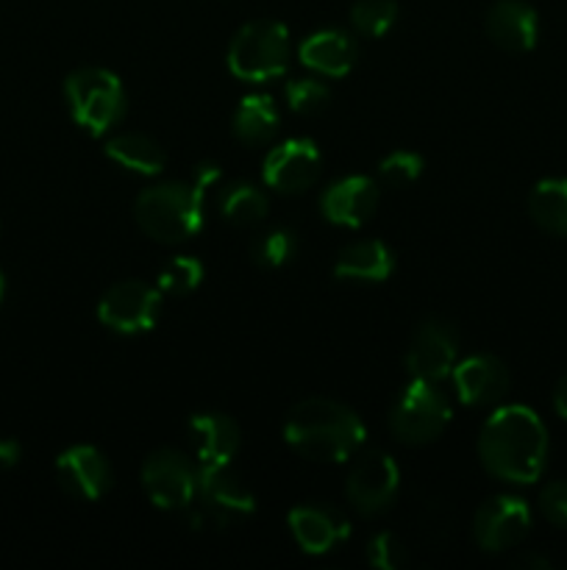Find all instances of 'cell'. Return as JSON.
Segmentation results:
<instances>
[{
  "label": "cell",
  "instance_id": "cell-15",
  "mask_svg": "<svg viewBox=\"0 0 567 570\" xmlns=\"http://www.w3.org/2000/svg\"><path fill=\"white\" fill-rule=\"evenodd\" d=\"M378 187L367 176H345L320 195V212L328 223L342 228H359L376 215Z\"/></svg>",
  "mask_w": 567,
  "mask_h": 570
},
{
  "label": "cell",
  "instance_id": "cell-33",
  "mask_svg": "<svg viewBox=\"0 0 567 570\" xmlns=\"http://www.w3.org/2000/svg\"><path fill=\"white\" fill-rule=\"evenodd\" d=\"M420 523H422V532L428 534V540H431V543H437V540L445 538V532H448V527H450L448 510H445L439 501H434V504H428L426 510H422Z\"/></svg>",
  "mask_w": 567,
  "mask_h": 570
},
{
  "label": "cell",
  "instance_id": "cell-5",
  "mask_svg": "<svg viewBox=\"0 0 567 570\" xmlns=\"http://www.w3.org/2000/svg\"><path fill=\"white\" fill-rule=\"evenodd\" d=\"M289 65V31L276 20H253L233 33L228 45V70L250 83L272 81Z\"/></svg>",
  "mask_w": 567,
  "mask_h": 570
},
{
  "label": "cell",
  "instance_id": "cell-12",
  "mask_svg": "<svg viewBox=\"0 0 567 570\" xmlns=\"http://www.w3.org/2000/svg\"><path fill=\"white\" fill-rule=\"evenodd\" d=\"M456 354V332L445 321H426L415 334H411L409 351H406V371L415 382L439 384L454 373Z\"/></svg>",
  "mask_w": 567,
  "mask_h": 570
},
{
  "label": "cell",
  "instance_id": "cell-13",
  "mask_svg": "<svg viewBox=\"0 0 567 570\" xmlns=\"http://www.w3.org/2000/svg\"><path fill=\"white\" fill-rule=\"evenodd\" d=\"M320 167L322 159L317 145L306 137H292L267 154L265 181L267 187L278 189V193H304L317 181Z\"/></svg>",
  "mask_w": 567,
  "mask_h": 570
},
{
  "label": "cell",
  "instance_id": "cell-4",
  "mask_svg": "<svg viewBox=\"0 0 567 570\" xmlns=\"http://www.w3.org/2000/svg\"><path fill=\"white\" fill-rule=\"evenodd\" d=\"M64 95L72 120L92 137L109 134L126 111V92H122L120 78L103 67H81L70 72L64 81Z\"/></svg>",
  "mask_w": 567,
  "mask_h": 570
},
{
  "label": "cell",
  "instance_id": "cell-6",
  "mask_svg": "<svg viewBox=\"0 0 567 570\" xmlns=\"http://www.w3.org/2000/svg\"><path fill=\"white\" fill-rule=\"evenodd\" d=\"M198 499L200 507L189 504V527L203 529L231 527L237 518H248L256 510L253 493L245 488L242 479L231 471V465H200L198 468Z\"/></svg>",
  "mask_w": 567,
  "mask_h": 570
},
{
  "label": "cell",
  "instance_id": "cell-35",
  "mask_svg": "<svg viewBox=\"0 0 567 570\" xmlns=\"http://www.w3.org/2000/svg\"><path fill=\"white\" fill-rule=\"evenodd\" d=\"M220 181V167L217 165H200L198 170H195V184H198L200 189H209L211 184H217Z\"/></svg>",
  "mask_w": 567,
  "mask_h": 570
},
{
  "label": "cell",
  "instance_id": "cell-31",
  "mask_svg": "<svg viewBox=\"0 0 567 570\" xmlns=\"http://www.w3.org/2000/svg\"><path fill=\"white\" fill-rule=\"evenodd\" d=\"M406 549L392 532H378L376 538L367 543V562L372 568H381V570H398L406 566Z\"/></svg>",
  "mask_w": 567,
  "mask_h": 570
},
{
  "label": "cell",
  "instance_id": "cell-20",
  "mask_svg": "<svg viewBox=\"0 0 567 570\" xmlns=\"http://www.w3.org/2000/svg\"><path fill=\"white\" fill-rule=\"evenodd\" d=\"M395 271V256L381 239H359L339 250L334 276L342 282H387Z\"/></svg>",
  "mask_w": 567,
  "mask_h": 570
},
{
  "label": "cell",
  "instance_id": "cell-16",
  "mask_svg": "<svg viewBox=\"0 0 567 570\" xmlns=\"http://www.w3.org/2000/svg\"><path fill=\"white\" fill-rule=\"evenodd\" d=\"M61 488L81 501H98L111 488V465L92 445H72L56 460Z\"/></svg>",
  "mask_w": 567,
  "mask_h": 570
},
{
  "label": "cell",
  "instance_id": "cell-23",
  "mask_svg": "<svg viewBox=\"0 0 567 570\" xmlns=\"http://www.w3.org/2000/svg\"><path fill=\"white\" fill-rule=\"evenodd\" d=\"M278 131V109L270 95H248L233 111V137L245 145H267Z\"/></svg>",
  "mask_w": 567,
  "mask_h": 570
},
{
  "label": "cell",
  "instance_id": "cell-29",
  "mask_svg": "<svg viewBox=\"0 0 567 570\" xmlns=\"http://www.w3.org/2000/svg\"><path fill=\"white\" fill-rule=\"evenodd\" d=\"M284 95H287L289 109L304 117L320 115L328 106V100H331V89L322 81H317V78H295V81L287 83Z\"/></svg>",
  "mask_w": 567,
  "mask_h": 570
},
{
  "label": "cell",
  "instance_id": "cell-28",
  "mask_svg": "<svg viewBox=\"0 0 567 570\" xmlns=\"http://www.w3.org/2000/svg\"><path fill=\"white\" fill-rule=\"evenodd\" d=\"M203 282V265L192 256H172L159 271L161 295H189Z\"/></svg>",
  "mask_w": 567,
  "mask_h": 570
},
{
  "label": "cell",
  "instance_id": "cell-30",
  "mask_svg": "<svg viewBox=\"0 0 567 570\" xmlns=\"http://www.w3.org/2000/svg\"><path fill=\"white\" fill-rule=\"evenodd\" d=\"M422 173V156L411 154V150H395V154L384 156L378 165V176L389 187H409L417 181Z\"/></svg>",
  "mask_w": 567,
  "mask_h": 570
},
{
  "label": "cell",
  "instance_id": "cell-9",
  "mask_svg": "<svg viewBox=\"0 0 567 570\" xmlns=\"http://www.w3.org/2000/svg\"><path fill=\"white\" fill-rule=\"evenodd\" d=\"M398 484L400 471L392 456L372 449L365 451L354 462V468H350L348 482H345V495H348L350 507L359 515L372 518L381 515V512H387L392 507L395 495H398Z\"/></svg>",
  "mask_w": 567,
  "mask_h": 570
},
{
  "label": "cell",
  "instance_id": "cell-10",
  "mask_svg": "<svg viewBox=\"0 0 567 570\" xmlns=\"http://www.w3.org/2000/svg\"><path fill=\"white\" fill-rule=\"evenodd\" d=\"M161 293L142 282H117L98 304V321L117 334L150 332L159 321Z\"/></svg>",
  "mask_w": 567,
  "mask_h": 570
},
{
  "label": "cell",
  "instance_id": "cell-37",
  "mask_svg": "<svg viewBox=\"0 0 567 570\" xmlns=\"http://www.w3.org/2000/svg\"><path fill=\"white\" fill-rule=\"evenodd\" d=\"M517 566H526V568H550V562L543 560V557H523V560H517Z\"/></svg>",
  "mask_w": 567,
  "mask_h": 570
},
{
  "label": "cell",
  "instance_id": "cell-17",
  "mask_svg": "<svg viewBox=\"0 0 567 570\" xmlns=\"http://www.w3.org/2000/svg\"><path fill=\"white\" fill-rule=\"evenodd\" d=\"M289 532H292L300 551L317 557L328 554L334 546L342 543L350 534V527L342 512L331 510V507L304 504L289 510Z\"/></svg>",
  "mask_w": 567,
  "mask_h": 570
},
{
  "label": "cell",
  "instance_id": "cell-32",
  "mask_svg": "<svg viewBox=\"0 0 567 570\" xmlns=\"http://www.w3.org/2000/svg\"><path fill=\"white\" fill-rule=\"evenodd\" d=\"M539 510L554 527H567V482L545 484L539 493Z\"/></svg>",
  "mask_w": 567,
  "mask_h": 570
},
{
  "label": "cell",
  "instance_id": "cell-25",
  "mask_svg": "<svg viewBox=\"0 0 567 570\" xmlns=\"http://www.w3.org/2000/svg\"><path fill=\"white\" fill-rule=\"evenodd\" d=\"M267 209H270V206H267L265 193L248 181L231 184V187L222 189L220 195V212L231 226H239V228L259 226V223L267 217Z\"/></svg>",
  "mask_w": 567,
  "mask_h": 570
},
{
  "label": "cell",
  "instance_id": "cell-21",
  "mask_svg": "<svg viewBox=\"0 0 567 570\" xmlns=\"http://www.w3.org/2000/svg\"><path fill=\"white\" fill-rule=\"evenodd\" d=\"M300 61H304V67L315 70L317 76L342 78L348 76L350 67H354L356 45L345 31L326 28V31L311 33V37L300 45Z\"/></svg>",
  "mask_w": 567,
  "mask_h": 570
},
{
  "label": "cell",
  "instance_id": "cell-11",
  "mask_svg": "<svg viewBox=\"0 0 567 570\" xmlns=\"http://www.w3.org/2000/svg\"><path fill=\"white\" fill-rule=\"evenodd\" d=\"M531 529V510L517 495H495L484 501L472 518V540L487 554L515 549Z\"/></svg>",
  "mask_w": 567,
  "mask_h": 570
},
{
  "label": "cell",
  "instance_id": "cell-38",
  "mask_svg": "<svg viewBox=\"0 0 567 570\" xmlns=\"http://www.w3.org/2000/svg\"><path fill=\"white\" fill-rule=\"evenodd\" d=\"M3 295H6V278L3 273H0V301H3Z\"/></svg>",
  "mask_w": 567,
  "mask_h": 570
},
{
  "label": "cell",
  "instance_id": "cell-36",
  "mask_svg": "<svg viewBox=\"0 0 567 570\" xmlns=\"http://www.w3.org/2000/svg\"><path fill=\"white\" fill-rule=\"evenodd\" d=\"M554 410L556 415L567 421V376H561L554 387Z\"/></svg>",
  "mask_w": 567,
  "mask_h": 570
},
{
  "label": "cell",
  "instance_id": "cell-2",
  "mask_svg": "<svg viewBox=\"0 0 567 570\" xmlns=\"http://www.w3.org/2000/svg\"><path fill=\"white\" fill-rule=\"evenodd\" d=\"M284 440L311 462H345L365 443V423L339 401L306 399L289 410Z\"/></svg>",
  "mask_w": 567,
  "mask_h": 570
},
{
  "label": "cell",
  "instance_id": "cell-3",
  "mask_svg": "<svg viewBox=\"0 0 567 570\" xmlns=\"http://www.w3.org/2000/svg\"><path fill=\"white\" fill-rule=\"evenodd\" d=\"M203 198L206 193L198 184H156L139 195L133 204V217L156 243H183L203 226Z\"/></svg>",
  "mask_w": 567,
  "mask_h": 570
},
{
  "label": "cell",
  "instance_id": "cell-14",
  "mask_svg": "<svg viewBox=\"0 0 567 570\" xmlns=\"http://www.w3.org/2000/svg\"><path fill=\"white\" fill-rule=\"evenodd\" d=\"M454 387L465 406H495L509 393V371L493 354H472L454 365Z\"/></svg>",
  "mask_w": 567,
  "mask_h": 570
},
{
  "label": "cell",
  "instance_id": "cell-22",
  "mask_svg": "<svg viewBox=\"0 0 567 570\" xmlns=\"http://www.w3.org/2000/svg\"><path fill=\"white\" fill-rule=\"evenodd\" d=\"M106 156L126 170L139 176H159L167 165V156L156 139L139 131H122L106 139Z\"/></svg>",
  "mask_w": 567,
  "mask_h": 570
},
{
  "label": "cell",
  "instance_id": "cell-1",
  "mask_svg": "<svg viewBox=\"0 0 567 570\" xmlns=\"http://www.w3.org/2000/svg\"><path fill=\"white\" fill-rule=\"evenodd\" d=\"M478 460L489 476L509 484H534L548 460V432L528 406H500L478 434Z\"/></svg>",
  "mask_w": 567,
  "mask_h": 570
},
{
  "label": "cell",
  "instance_id": "cell-27",
  "mask_svg": "<svg viewBox=\"0 0 567 570\" xmlns=\"http://www.w3.org/2000/svg\"><path fill=\"white\" fill-rule=\"evenodd\" d=\"M398 17V3L395 0H356L350 9V22L361 37H384L392 28Z\"/></svg>",
  "mask_w": 567,
  "mask_h": 570
},
{
  "label": "cell",
  "instance_id": "cell-18",
  "mask_svg": "<svg viewBox=\"0 0 567 570\" xmlns=\"http://www.w3.org/2000/svg\"><path fill=\"white\" fill-rule=\"evenodd\" d=\"M187 434L200 465H231L233 454L242 443V432H239L237 421L220 415V412L192 415L187 423Z\"/></svg>",
  "mask_w": 567,
  "mask_h": 570
},
{
  "label": "cell",
  "instance_id": "cell-8",
  "mask_svg": "<svg viewBox=\"0 0 567 570\" xmlns=\"http://www.w3.org/2000/svg\"><path fill=\"white\" fill-rule=\"evenodd\" d=\"M142 488L159 510H187L198 495V468L176 449H159L145 460Z\"/></svg>",
  "mask_w": 567,
  "mask_h": 570
},
{
  "label": "cell",
  "instance_id": "cell-26",
  "mask_svg": "<svg viewBox=\"0 0 567 570\" xmlns=\"http://www.w3.org/2000/svg\"><path fill=\"white\" fill-rule=\"evenodd\" d=\"M298 254V239L289 228H267L250 245V256L265 271H278V267L289 265Z\"/></svg>",
  "mask_w": 567,
  "mask_h": 570
},
{
  "label": "cell",
  "instance_id": "cell-34",
  "mask_svg": "<svg viewBox=\"0 0 567 570\" xmlns=\"http://www.w3.org/2000/svg\"><path fill=\"white\" fill-rule=\"evenodd\" d=\"M20 445L14 440H0V471H11L20 462Z\"/></svg>",
  "mask_w": 567,
  "mask_h": 570
},
{
  "label": "cell",
  "instance_id": "cell-19",
  "mask_svg": "<svg viewBox=\"0 0 567 570\" xmlns=\"http://www.w3.org/2000/svg\"><path fill=\"white\" fill-rule=\"evenodd\" d=\"M487 33L493 45L506 53H526L537 45L539 20L537 11L523 0H498L487 11Z\"/></svg>",
  "mask_w": 567,
  "mask_h": 570
},
{
  "label": "cell",
  "instance_id": "cell-7",
  "mask_svg": "<svg viewBox=\"0 0 567 570\" xmlns=\"http://www.w3.org/2000/svg\"><path fill=\"white\" fill-rule=\"evenodd\" d=\"M450 415H454V410H450L448 399L437 384L411 379V384L404 390L392 415H389V426L400 443L426 445L434 443L448 429Z\"/></svg>",
  "mask_w": 567,
  "mask_h": 570
},
{
  "label": "cell",
  "instance_id": "cell-24",
  "mask_svg": "<svg viewBox=\"0 0 567 570\" xmlns=\"http://www.w3.org/2000/svg\"><path fill=\"white\" fill-rule=\"evenodd\" d=\"M528 215L543 232L567 237V178H545L528 195Z\"/></svg>",
  "mask_w": 567,
  "mask_h": 570
}]
</instances>
